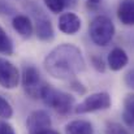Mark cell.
<instances>
[{
	"label": "cell",
	"mask_w": 134,
	"mask_h": 134,
	"mask_svg": "<svg viewBox=\"0 0 134 134\" xmlns=\"http://www.w3.org/2000/svg\"><path fill=\"white\" fill-rule=\"evenodd\" d=\"M44 68L56 80H72L86 69V61L77 46L63 43L46 56Z\"/></svg>",
	"instance_id": "1"
},
{
	"label": "cell",
	"mask_w": 134,
	"mask_h": 134,
	"mask_svg": "<svg viewBox=\"0 0 134 134\" xmlns=\"http://www.w3.org/2000/svg\"><path fill=\"white\" fill-rule=\"evenodd\" d=\"M39 99H42L47 107L52 108L61 116L69 115L74 107V98L72 95H69L68 92H64L61 90L55 89L47 83H43V86L41 89Z\"/></svg>",
	"instance_id": "2"
},
{
	"label": "cell",
	"mask_w": 134,
	"mask_h": 134,
	"mask_svg": "<svg viewBox=\"0 0 134 134\" xmlns=\"http://www.w3.org/2000/svg\"><path fill=\"white\" fill-rule=\"evenodd\" d=\"M89 34L91 41L96 46H107L115 35V25L109 17L99 14L91 20Z\"/></svg>",
	"instance_id": "3"
},
{
	"label": "cell",
	"mask_w": 134,
	"mask_h": 134,
	"mask_svg": "<svg viewBox=\"0 0 134 134\" xmlns=\"http://www.w3.org/2000/svg\"><path fill=\"white\" fill-rule=\"evenodd\" d=\"M112 104L111 96L108 92H94L89 96H86L78 105H76L74 112L77 115H83L96 111H104L108 109Z\"/></svg>",
	"instance_id": "4"
},
{
	"label": "cell",
	"mask_w": 134,
	"mask_h": 134,
	"mask_svg": "<svg viewBox=\"0 0 134 134\" xmlns=\"http://www.w3.org/2000/svg\"><path fill=\"white\" fill-rule=\"evenodd\" d=\"M22 87L30 99H39L41 95V89L43 86V81L41 78L39 70L33 66V65H26L22 70Z\"/></svg>",
	"instance_id": "5"
},
{
	"label": "cell",
	"mask_w": 134,
	"mask_h": 134,
	"mask_svg": "<svg viewBox=\"0 0 134 134\" xmlns=\"http://www.w3.org/2000/svg\"><path fill=\"white\" fill-rule=\"evenodd\" d=\"M31 13L35 20V33L37 37L43 42H51L55 38V30L51 24V20L46 16V13L37 5L31 7Z\"/></svg>",
	"instance_id": "6"
},
{
	"label": "cell",
	"mask_w": 134,
	"mask_h": 134,
	"mask_svg": "<svg viewBox=\"0 0 134 134\" xmlns=\"http://www.w3.org/2000/svg\"><path fill=\"white\" fill-rule=\"evenodd\" d=\"M20 72L9 60L0 57V86L7 90L16 89L20 83Z\"/></svg>",
	"instance_id": "7"
},
{
	"label": "cell",
	"mask_w": 134,
	"mask_h": 134,
	"mask_svg": "<svg viewBox=\"0 0 134 134\" xmlns=\"http://www.w3.org/2000/svg\"><path fill=\"white\" fill-rule=\"evenodd\" d=\"M52 120L49 115L43 109H37L31 112L26 120V128L30 134H37L47 129H51Z\"/></svg>",
	"instance_id": "8"
},
{
	"label": "cell",
	"mask_w": 134,
	"mask_h": 134,
	"mask_svg": "<svg viewBox=\"0 0 134 134\" xmlns=\"http://www.w3.org/2000/svg\"><path fill=\"white\" fill-rule=\"evenodd\" d=\"M59 29L66 35H74L81 29V18L73 12H65L59 17Z\"/></svg>",
	"instance_id": "9"
},
{
	"label": "cell",
	"mask_w": 134,
	"mask_h": 134,
	"mask_svg": "<svg viewBox=\"0 0 134 134\" xmlns=\"http://www.w3.org/2000/svg\"><path fill=\"white\" fill-rule=\"evenodd\" d=\"M12 26L22 38L29 39L34 33V25L31 20L25 14H16L12 20Z\"/></svg>",
	"instance_id": "10"
},
{
	"label": "cell",
	"mask_w": 134,
	"mask_h": 134,
	"mask_svg": "<svg viewBox=\"0 0 134 134\" xmlns=\"http://www.w3.org/2000/svg\"><path fill=\"white\" fill-rule=\"evenodd\" d=\"M128 61H129L128 53L120 47L113 48L108 55V66L113 72H119L122 68H125L128 65Z\"/></svg>",
	"instance_id": "11"
},
{
	"label": "cell",
	"mask_w": 134,
	"mask_h": 134,
	"mask_svg": "<svg viewBox=\"0 0 134 134\" xmlns=\"http://www.w3.org/2000/svg\"><path fill=\"white\" fill-rule=\"evenodd\" d=\"M117 17L125 26H134V0H121L117 7Z\"/></svg>",
	"instance_id": "12"
},
{
	"label": "cell",
	"mask_w": 134,
	"mask_h": 134,
	"mask_svg": "<svg viewBox=\"0 0 134 134\" xmlns=\"http://www.w3.org/2000/svg\"><path fill=\"white\" fill-rule=\"evenodd\" d=\"M122 120L125 125L134 133V94H128L124 99Z\"/></svg>",
	"instance_id": "13"
},
{
	"label": "cell",
	"mask_w": 134,
	"mask_h": 134,
	"mask_svg": "<svg viewBox=\"0 0 134 134\" xmlns=\"http://www.w3.org/2000/svg\"><path fill=\"white\" fill-rule=\"evenodd\" d=\"M92 124L86 120H73L65 126V134H92Z\"/></svg>",
	"instance_id": "14"
},
{
	"label": "cell",
	"mask_w": 134,
	"mask_h": 134,
	"mask_svg": "<svg viewBox=\"0 0 134 134\" xmlns=\"http://www.w3.org/2000/svg\"><path fill=\"white\" fill-rule=\"evenodd\" d=\"M13 51H14V48H13V42H12L10 37L0 26V53H3V55H12Z\"/></svg>",
	"instance_id": "15"
},
{
	"label": "cell",
	"mask_w": 134,
	"mask_h": 134,
	"mask_svg": "<svg viewBox=\"0 0 134 134\" xmlns=\"http://www.w3.org/2000/svg\"><path fill=\"white\" fill-rule=\"evenodd\" d=\"M12 116H13V108H12L10 103L3 95H0V119L9 120Z\"/></svg>",
	"instance_id": "16"
},
{
	"label": "cell",
	"mask_w": 134,
	"mask_h": 134,
	"mask_svg": "<svg viewBox=\"0 0 134 134\" xmlns=\"http://www.w3.org/2000/svg\"><path fill=\"white\" fill-rule=\"evenodd\" d=\"M46 7L52 13H61L65 8V0H43Z\"/></svg>",
	"instance_id": "17"
},
{
	"label": "cell",
	"mask_w": 134,
	"mask_h": 134,
	"mask_svg": "<svg viewBox=\"0 0 134 134\" xmlns=\"http://www.w3.org/2000/svg\"><path fill=\"white\" fill-rule=\"evenodd\" d=\"M105 134H130L126 128L119 122H108L105 128Z\"/></svg>",
	"instance_id": "18"
},
{
	"label": "cell",
	"mask_w": 134,
	"mask_h": 134,
	"mask_svg": "<svg viewBox=\"0 0 134 134\" xmlns=\"http://www.w3.org/2000/svg\"><path fill=\"white\" fill-rule=\"evenodd\" d=\"M14 13H16V10L12 5H9L4 0H0V14L1 16H10V14H14Z\"/></svg>",
	"instance_id": "19"
},
{
	"label": "cell",
	"mask_w": 134,
	"mask_h": 134,
	"mask_svg": "<svg viewBox=\"0 0 134 134\" xmlns=\"http://www.w3.org/2000/svg\"><path fill=\"white\" fill-rule=\"evenodd\" d=\"M91 63H92V66L98 72H104L105 70V64H104V61H103V59L100 56H92L91 57Z\"/></svg>",
	"instance_id": "20"
},
{
	"label": "cell",
	"mask_w": 134,
	"mask_h": 134,
	"mask_svg": "<svg viewBox=\"0 0 134 134\" xmlns=\"http://www.w3.org/2000/svg\"><path fill=\"white\" fill-rule=\"evenodd\" d=\"M0 134H16V132L7 120L0 119Z\"/></svg>",
	"instance_id": "21"
},
{
	"label": "cell",
	"mask_w": 134,
	"mask_h": 134,
	"mask_svg": "<svg viewBox=\"0 0 134 134\" xmlns=\"http://www.w3.org/2000/svg\"><path fill=\"white\" fill-rule=\"evenodd\" d=\"M124 81H125V85L128 87L134 90V69H130V70L126 72V74L124 77Z\"/></svg>",
	"instance_id": "22"
},
{
	"label": "cell",
	"mask_w": 134,
	"mask_h": 134,
	"mask_svg": "<svg viewBox=\"0 0 134 134\" xmlns=\"http://www.w3.org/2000/svg\"><path fill=\"white\" fill-rule=\"evenodd\" d=\"M70 87L73 90H76L78 94H85V92H86V89L83 87V85H82L81 82H78V81H72Z\"/></svg>",
	"instance_id": "23"
},
{
	"label": "cell",
	"mask_w": 134,
	"mask_h": 134,
	"mask_svg": "<svg viewBox=\"0 0 134 134\" xmlns=\"http://www.w3.org/2000/svg\"><path fill=\"white\" fill-rule=\"evenodd\" d=\"M37 134H60L59 132H56V130H52V129H47V130H43V132H39V133Z\"/></svg>",
	"instance_id": "24"
},
{
	"label": "cell",
	"mask_w": 134,
	"mask_h": 134,
	"mask_svg": "<svg viewBox=\"0 0 134 134\" xmlns=\"http://www.w3.org/2000/svg\"><path fill=\"white\" fill-rule=\"evenodd\" d=\"M89 3H91V4H98V3H100L102 0H87Z\"/></svg>",
	"instance_id": "25"
}]
</instances>
